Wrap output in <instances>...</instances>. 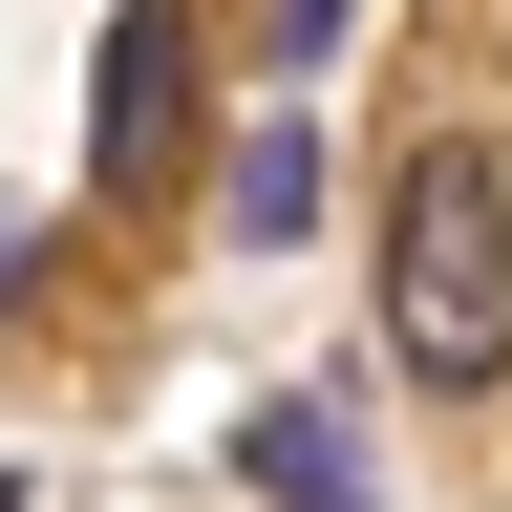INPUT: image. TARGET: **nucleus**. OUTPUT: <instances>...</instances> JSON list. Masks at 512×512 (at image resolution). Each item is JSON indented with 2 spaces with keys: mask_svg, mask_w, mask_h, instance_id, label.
Here are the masks:
<instances>
[{
  "mask_svg": "<svg viewBox=\"0 0 512 512\" xmlns=\"http://www.w3.org/2000/svg\"><path fill=\"white\" fill-rule=\"evenodd\" d=\"M384 363L427 384V406H470V384H512V192L491 150H406V192H384Z\"/></svg>",
  "mask_w": 512,
  "mask_h": 512,
  "instance_id": "obj_1",
  "label": "nucleus"
},
{
  "mask_svg": "<svg viewBox=\"0 0 512 512\" xmlns=\"http://www.w3.org/2000/svg\"><path fill=\"white\" fill-rule=\"evenodd\" d=\"M171 128H192V22L128 0L107 22V171H171Z\"/></svg>",
  "mask_w": 512,
  "mask_h": 512,
  "instance_id": "obj_2",
  "label": "nucleus"
},
{
  "mask_svg": "<svg viewBox=\"0 0 512 512\" xmlns=\"http://www.w3.org/2000/svg\"><path fill=\"white\" fill-rule=\"evenodd\" d=\"M256 470H278L299 512H363V470H342V427H320V406H256Z\"/></svg>",
  "mask_w": 512,
  "mask_h": 512,
  "instance_id": "obj_3",
  "label": "nucleus"
},
{
  "mask_svg": "<svg viewBox=\"0 0 512 512\" xmlns=\"http://www.w3.org/2000/svg\"><path fill=\"white\" fill-rule=\"evenodd\" d=\"M320 214V150H299V128H256V150H235V235H299Z\"/></svg>",
  "mask_w": 512,
  "mask_h": 512,
  "instance_id": "obj_4",
  "label": "nucleus"
}]
</instances>
